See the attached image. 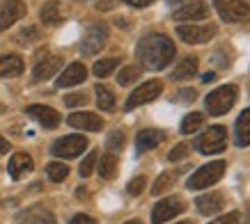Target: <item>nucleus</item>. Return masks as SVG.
<instances>
[{"instance_id":"f257e3e1","label":"nucleus","mask_w":250,"mask_h":224,"mask_svg":"<svg viewBox=\"0 0 250 224\" xmlns=\"http://www.w3.org/2000/svg\"><path fill=\"white\" fill-rule=\"evenodd\" d=\"M174 44L170 41V37L161 35V32H154V35H145L140 41H138L136 55L138 60L143 62L145 69L149 71H161L166 69L170 62L174 60Z\"/></svg>"},{"instance_id":"f03ea898","label":"nucleus","mask_w":250,"mask_h":224,"mask_svg":"<svg viewBox=\"0 0 250 224\" xmlns=\"http://www.w3.org/2000/svg\"><path fill=\"white\" fill-rule=\"evenodd\" d=\"M225 174V163L223 160H211V163L202 165L197 172H193V176L188 179V190H205V187L213 186L216 181L223 179Z\"/></svg>"},{"instance_id":"7ed1b4c3","label":"nucleus","mask_w":250,"mask_h":224,"mask_svg":"<svg viewBox=\"0 0 250 224\" xmlns=\"http://www.w3.org/2000/svg\"><path fill=\"white\" fill-rule=\"evenodd\" d=\"M236 96H239V90H236L234 85H223V87L213 90L211 94L207 96L205 105L213 117H218V114H225V112L236 103Z\"/></svg>"},{"instance_id":"20e7f679","label":"nucleus","mask_w":250,"mask_h":224,"mask_svg":"<svg viewBox=\"0 0 250 224\" xmlns=\"http://www.w3.org/2000/svg\"><path fill=\"white\" fill-rule=\"evenodd\" d=\"M213 7L218 9L220 19L228 23L250 21V2L248 0H213Z\"/></svg>"},{"instance_id":"39448f33","label":"nucleus","mask_w":250,"mask_h":224,"mask_svg":"<svg viewBox=\"0 0 250 224\" xmlns=\"http://www.w3.org/2000/svg\"><path fill=\"white\" fill-rule=\"evenodd\" d=\"M228 144V131L225 126H211L209 131H205V135H200L195 140V149L205 156H211V153H220Z\"/></svg>"},{"instance_id":"423d86ee","label":"nucleus","mask_w":250,"mask_h":224,"mask_svg":"<svg viewBox=\"0 0 250 224\" xmlns=\"http://www.w3.org/2000/svg\"><path fill=\"white\" fill-rule=\"evenodd\" d=\"M87 149V137L85 135H67V137H60L58 142H53L51 151H53V156L58 158H78L83 151Z\"/></svg>"},{"instance_id":"0eeeda50","label":"nucleus","mask_w":250,"mask_h":224,"mask_svg":"<svg viewBox=\"0 0 250 224\" xmlns=\"http://www.w3.org/2000/svg\"><path fill=\"white\" fill-rule=\"evenodd\" d=\"M108 41V28L104 23H94L87 28L83 41H81V53L83 55H97Z\"/></svg>"},{"instance_id":"6e6552de","label":"nucleus","mask_w":250,"mask_h":224,"mask_svg":"<svg viewBox=\"0 0 250 224\" xmlns=\"http://www.w3.org/2000/svg\"><path fill=\"white\" fill-rule=\"evenodd\" d=\"M161 92H163V82L161 80H147V82H143L138 90L131 92V96H129V101H126L124 108H126V110H136L138 105H145V103H149V101H154Z\"/></svg>"},{"instance_id":"1a4fd4ad","label":"nucleus","mask_w":250,"mask_h":224,"mask_svg":"<svg viewBox=\"0 0 250 224\" xmlns=\"http://www.w3.org/2000/svg\"><path fill=\"white\" fill-rule=\"evenodd\" d=\"M216 32H218V28L213 23L211 25H179L177 28L179 39L186 41V44H207Z\"/></svg>"},{"instance_id":"9d476101","label":"nucleus","mask_w":250,"mask_h":224,"mask_svg":"<svg viewBox=\"0 0 250 224\" xmlns=\"http://www.w3.org/2000/svg\"><path fill=\"white\" fill-rule=\"evenodd\" d=\"M184 202L179 199V197H167V199H161L156 206H154L152 210V222L154 224H163L167 222V220H172L174 215H179V213H184Z\"/></svg>"},{"instance_id":"9b49d317","label":"nucleus","mask_w":250,"mask_h":224,"mask_svg":"<svg viewBox=\"0 0 250 224\" xmlns=\"http://www.w3.org/2000/svg\"><path fill=\"white\" fill-rule=\"evenodd\" d=\"M209 14H211V9L207 7L205 0H188L179 9H174L172 16L177 21H197V19H207Z\"/></svg>"},{"instance_id":"f8f14e48","label":"nucleus","mask_w":250,"mask_h":224,"mask_svg":"<svg viewBox=\"0 0 250 224\" xmlns=\"http://www.w3.org/2000/svg\"><path fill=\"white\" fill-rule=\"evenodd\" d=\"M23 14H25L23 0H2V5H0V30H7Z\"/></svg>"},{"instance_id":"ddd939ff","label":"nucleus","mask_w":250,"mask_h":224,"mask_svg":"<svg viewBox=\"0 0 250 224\" xmlns=\"http://www.w3.org/2000/svg\"><path fill=\"white\" fill-rule=\"evenodd\" d=\"M28 117H32L35 121H39L44 128H58L60 126V112L48 108V105H28L25 108Z\"/></svg>"},{"instance_id":"4468645a","label":"nucleus","mask_w":250,"mask_h":224,"mask_svg":"<svg viewBox=\"0 0 250 224\" xmlns=\"http://www.w3.org/2000/svg\"><path fill=\"white\" fill-rule=\"evenodd\" d=\"M67 124L71 128H78V131H101L104 128V119L94 114V112H74L67 117Z\"/></svg>"},{"instance_id":"2eb2a0df","label":"nucleus","mask_w":250,"mask_h":224,"mask_svg":"<svg viewBox=\"0 0 250 224\" xmlns=\"http://www.w3.org/2000/svg\"><path fill=\"white\" fill-rule=\"evenodd\" d=\"M195 206L200 210V215H216L225 208V197L220 192H207L202 197H197Z\"/></svg>"},{"instance_id":"dca6fc26","label":"nucleus","mask_w":250,"mask_h":224,"mask_svg":"<svg viewBox=\"0 0 250 224\" xmlns=\"http://www.w3.org/2000/svg\"><path fill=\"white\" fill-rule=\"evenodd\" d=\"M166 140L163 131H156V128H147V131H140L136 137V151L138 153H145V151L156 149L161 142Z\"/></svg>"},{"instance_id":"f3484780","label":"nucleus","mask_w":250,"mask_h":224,"mask_svg":"<svg viewBox=\"0 0 250 224\" xmlns=\"http://www.w3.org/2000/svg\"><path fill=\"white\" fill-rule=\"evenodd\" d=\"M62 67V57L58 55H48L44 60H39L35 64V71H32V78L35 80H48V78H53L58 74V69Z\"/></svg>"},{"instance_id":"a211bd4d","label":"nucleus","mask_w":250,"mask_h":224,"mask_svg":"<svg viewBox=\"0 0 250 224\" xmlns=\"http://www.w3.org/2000/svg\"><path fill=\"white\" fill-rule=\"evenodd\" d=\"M85 75H87V71H85L83 64H81V62H74V64H69V67L62 71L60 78L55 80V85H58V87H74V85L85 80Z\"/></svg>"},{"instance_id":"6ab92c4d","label":"nucleus","mask_w":250,"mask_h":224,"mask_svg":"<svg viewBox=\"0 0 250 224\" xmlns=\"http://www.w3.org/2000/svg\"><path fill=\"white\" fill-rule=\"evenodd\" d=\"M7 172H9V176L14 181H19V179H23L28 172H32V158L28 156V153H14V156L9 158V165H7Z\"/></svg>"},{"instance_id":"aec40b11","label":"nucleus","mask_w":250,"mask_h":224,"mask_svg":"<svg viewBox=\"0 0 250 224\" xmlns=\"http://www.w3.org/2000/svg\"><path fill=\"white\" fill-rule=\"evenodd\" d=\"M234 142H236V147H248L250 144V108H246L239 114V119H236Z\"/></svg>"},{"instance_id":"412c9836","label":"nucleus","mask_w":250,"mask_h":224,"mask_svg":"<svg viewBox=\"0 0 250 224\" xmlns=\"http://www.w3.org/2000/svg\"><path fill=\"white\" fill-rule=\"evenodd\" d=\"M23 74V60L19 55H2L0 57V78H12Z\"/></svg>"},{"instance_id":"4be33fe9","label":"nucleus","mask_w":250,"mask_h":224,"mask_svg":"<svg viewBox=\"0 0 250 224\" xmlns=\"http://www.w3.org/2000/svg\"><path fill=\"white\" fill-rule=\"evenodd\" d=\"M21 220L25 224H55V217L51 210H46L42 208V206H35V208L30 210H25L21 215Z\"/></svg>"},{"instance_id":"5701e85b","label":"nucleus","mask_w":250,"mask_h":224,"mask_svg":"<svg viewBox=\"0 0 250 224\" xmlns=\"http://www.w3.org/2000/svg\"><path fill=\"white\" fill-rule=\"evenodd\" d=\"M62 19H64V12H62V5L58 0H48L44 7H42V21L46 25H58Z\"/></svg>"},{"instance_id":"b1692460","label":"nucleus","mask_w":250,"mask_h":224,"mask_svg":"<svg viewBox=\"0 0 250 224\" xmlns=\"http://www.w3.org/2000/svg\"><path fill=\"white\" fill-rule=\"evenodd\" d=\"M197 74V57H184L179 64H177V69L172 71V80H188V78H193V75Z\"/></svg>"},{"instance_id":"393cba45","label":"nucleus","mask_w":250,"mask_h":224,"mask_svg":"<svg viewBox=\"0 0 250 224\" xmlns=\"http://www.w3.org/2000/svg\"><path fill=\"white\" fill-rule=\"evenodd\" d=\"M115 174H117V156L115 153L101 156V160H99V176L110 181V179H115Z\"/></svg>"},{"instance_id":"a878e982","label":"nucleus","mask_w":250,"mask_h":224,"mask_svg":"<svg viewBox=\"0 0 250 224\" xmlns=\"http://www.w3.org/2000/svg\"><path fill=\"white\" fill-rule=\"evenodd\" d=\"M177 179H179V172H163L159 176V179L154 181V187H152V194L156 197V194H163L167 192L170 187L177 183Z\"/></svg>"},{"instance_id":"bb28decb","label":"nucleus","mask_w":250,"mask_h":224,"mask_svg":"<svg viewBox=\"0 0 250 224\" xmlns=\"http://www.w3.org/2000/svg\"><path fill=\"white\" fill-rule=\"evenodd\" d=\"M202 124H205V114H202V112H190L182 121V133H186V135L195 133V131L202 128Z\"/></svg>"},{"instance_id":"cd10ccee","label":"nucleus","mask_w":250,"mask_h":224,"mask_svg":"<svg viewBox=\"0 0 250 224\" xmlns=\"http://www.w3.org/2000/svg\"><path fill=\"white\" fill-rule=\"evenodd\" d=\"M97 105L101 108V110H115V94L108 87H104V85H97Z\"/></svg>"},{"instance_id":"c85d7f7f","label":"nucleus","mask_w":250,"mask_h":224,"mask_svg":"<svg viewBox=\"0 0 250 224\" xmlns=\"http://www.w3.org/2000/svg\"><path fill=\"white\" fill-rule=\"evenodd\" d=\"M46 174L53 183H62L69 176V167L64 163H48L46 165Z\"/></svg>"},{"instance_id":"c756f323","label":"nucleus","mask_w":250,"mask_h":224,"mask_svg":"<svg viewBox=\"0 0 250 224\" xmlns=\"http://www.w3.org/2000/svg\"><path fill=\"white\" fill-rule=\"evenodd\" d=\"M117 64H120L117 57H106V60L94 62V75L97 78H106V75H110L117 69Z\"/></svg>"},{"instance_id":"7c9ffc66","label":"nucleus","mask_w":250,"mask_h":224,"mask_svg":"<svg viewBox=\"0 0 250 224\" xmlns=\"http://www.w3.org/2000/svg\"><path fill=\"white\" fill-rule=\"evenodd\" d=\"M140 74H143V69L138 67V64H129V67H124L120 74H117V82L126 87V85H131L133 80H138V78H140Z\"/></svg>"},{"instance_id":"2f4dec72","label":"nucleus","mask_w":250,"mask_h":224,"mask_svg":"<svg viewBox=\"0 0 250 224\" xmlns=\"http://www.w3.org/2000/svg\"><path fill=\"white\" fill-rule=\"evenodd\" d=\"M99 160V153L97 151H92V153H87V156L83 158V163H81V167H78V174L83 176V179H87L92 172H94V165H97Z\"/></svg>"},{"instance_id":"473e14b6","label":"nucleus","mask_w":250,"mask_h":224,"mask_svg":"<svg viewBox=\"0 0 250 224\" xmlns=\"http://www.w3.org/2000/svg\"><path fill=\"white\" fill-rule=\"evenodd\" d=\"M106 147L110 153H117V151L124 147V133L122 131H115V133L108 135V140H106Z\"/></svg>"},{"instance_id":"72a5a7b5","label":"nucleus","mask_w":250,"mask_h":224,"mask_svg":"<svg viewBox=\"0 0 250 224\" xmlns=\"http://www.w3.org/2000/svg\"><path fill=\"white\" fill-rule=\"evenodd\" d=\"M188 151H190V147L186 142H182V144H177L170 153H167V158L172 160V163H177V160H184V158H188Z\"/></svg>"},{"instance_id":"f704fd0d","label":"nucleus","mask_w":250,"mask_h":224,"mask_svg":"<svg viewBox=\"0 0 250 224\" xmlns=\"http://www.w3.org/2000/svg\"><path fill=\"white\" fill-rule=\"evenodd\" d=\"M145 186H147V179H145V176H136V179L126 186V192H129L131 197H138V194L145 190Z\"/></svg>"},{"instance_id":"c9c22d12","label":"nucleus","mask_w":250,"mask_h":224,"mask_svg":"<svg viewBox=\"0 0 250 224\" xmlns=\"http://www.w3.org/2000/svg\"><path fill=\"white\" fill-rule=\"evenodd\" d=\"M87 103V96L85 94H67L64 96V105L67 108H78V105H85Z\"/></svg>"},{"instance_id":"e433bc0d","label":"nucleus","mask_w":250,"mask_h":224,"mask_svg":"<svg viewBox=\"0 0 250 224\" xmlns=\"http://www.w3.org/2000/svg\"><path fill=\"white\" fill-rule=\"evenodd\" d=\"M195 90H179L177 92V96L174 101H179V103H190V101H195Z\"/></svg>"},{"instance_id":"4c0bfd02","label":"nucleus","mask_w":250,"mask_h":224,"mask_svg":"<svg viewBox=\"0 0 250 224\" xmlns=\"http://www.w3.org/2000/svg\"><path fill=\"white\" fill-rule=\"evenodd\" d=\"M37 37H39V30H37V28H28V30H23L16 39H19L21 44H30V39H37Z\"/></svg>"},{"instance_id":"58836bf2","label":"nucleus","mask_w":250,"mask_h":224,"mask_svg":"<svg viewBox=\"0 0 250 224\" xmlns=\"http://www.w3.org/2000/svg\"><path fill=\"white\" fill-rule=\"evenodd\" d=\"M211 224H239V213H229V215L216 217V220H211Z\"/></svg>"},{"instance_id":"ea45409f","label":"nucleus","mask_w":250,"mask_h":224,"mask_svg":"<svg viewBox=\"0 0 250 224\" xmlns=\"http://www.w3.org/2000/svg\"><path fill=\"white\" fill-rule=\"evenodd\" d=\"M69 224H97V222H94L90 215H76Z\"/></svg>"},{"instance_id":"a19ab883","label":"nucleus","mask_w":250,"mask_h":224,"mask_svg":"<svg viewBox=\"0 0 250 224\" xmlns=\"http://www.w3.org/2000/svg\"><path fill=\"white\" fill-rule=\"evenodd\" d=\"M124 2H129L131 7H147V5H152L154 0H124Z\"/></svg>"},{"instance_id":"79ce46f5","label":"nucleus","mask_w":250,"mask_h":224,"mask_svg":"<svg viewBox=\"0 0 250 224\" xmlns=\"http://www.w3.org/2000/svg\"><path fill=\"white\" fill-rule=\"evenodd\" d=\"M7 151H9V142L5 140V137H0V156H2V153H7Z\"/></svg>"},{"instance_id":"37998d69","label":"nucleus","mask_w":250,"mask_h":224,"mask_svg":"<svg viewBox=\"0 0 250 224\" xmlns=\"http://www.w3.org/2000/svg\"><path fill=\"white\" fill-rule=\"evenodd\" d=\"M211 80H216V74H213V71H211V74H205V75H202V82H211Z\"/></svg>"},{"instance_id":"c03bdc74","label":"nucleus","mask_w":250,"mask_h":224,"mask_svg":"<svg viewBox=\"0 0 250 224\" xmlns=\"http://www.w3.org/2000/svg\"><path fill=\"white\" fill-rule=\"evenodd\" d=\"M179 2H188V0H167V5H179Z\"/></svg>"},{"instance_id":"a18cd8bd","label":"nucleus","mask_w":250,"mask_h":224,"mask_svg":"<svg viewBox=\"0 0 250 224\" xmlns=\"http://www.w3.org/2000/svg\"><path fill=\"white\" fill-rule=\"evenodd\" d=\"M124 224H143L140 220H129V222H124Z\"/></svg>"},{"instance_id":"49530a36","label":"nucleus","mask_w":250,"mask_h":224,"mask_svg":"<svg viewBox=\"0 0 250 224\" xmlns=\"http://www.w3.org/2000/svg\"><path fill=\"white\" fill-rule=\"evenodd\" d=\"M246 222H248V224H250V210H248V215H246Z\"/></svg>"},{"instance_id":"de8ad7c7","label":"nucleus","mask_w":250,"mask_h":224,"mask_svg":"<svg viewBox=\"0 0 250 224\" xmlns=\"http://www.w3.org/2000/svg\"><path fill=\"white\" fill-rule=\"evenodd\" d=\"M179 224H190V222H179Z\"/></svg>"}]
</instances>
